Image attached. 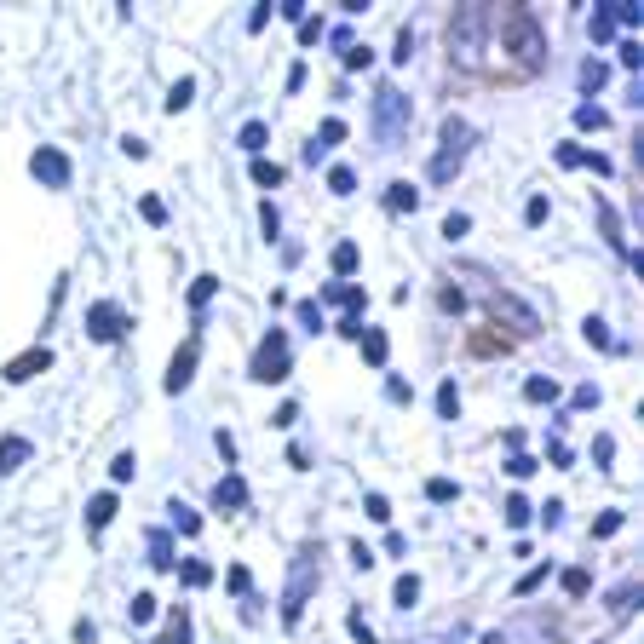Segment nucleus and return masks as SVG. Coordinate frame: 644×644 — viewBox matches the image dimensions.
<instances>
[{
	"label": "nucleus",
	"mask_w": 644,
	"mask_h": 644,
	"mask_svg": "<svg viewBox=\"0 0 644 644\" xmlns=\"http://www.w3.org/2000/svg\"><path fill=\"white\" fill-rule=\"evenodd\" d=\"M409 121H414V104L403 87H380L374 104H368V127H374V144L380 150H397L409 138Z\"/></svg>",
	"instance_id": "obj_1"
},
{
	"label": "nucleus",
	"mask_w": 644,
	"mask_h": 644,
	"mask_svg": "<svg viewBox=\"0 0 644 644\" xmlns=\"http://www.w3.org/2000/svg\"><path fill=\"white\" fill-rule=\"evenodd\" d=\"M489 6H460L455 23H449V58L460 69H478L483 64V29H489Z\"/></svg>",
	"instance_id": "obj_2"
},
{
	"label": "nucleus",
	"mask_w": 644,
	"mask_h": 644,
	"mask_svg": "<svg viewBox=\"0 0 644 644\" xmlns=\"http://www.w3.org/2000/svg\"><path fill=\"white\" fill-rule=\"evenodd\" d=\"M501 46L512 52V64H518V69H541V64H547V35H541V23L529 18V12H512V18H506Z\"/></svg>",
	"instance_id": "obj_3"
},
{
	"label": "nucleus",
	"mask_w": 644,
	"mask_h": 644,
	"mask_svg": "<svg viewBox=\"0 0 644 644\" xmlns=\"http://www.w3.org/2000/svg\"><path fill=\"white\" fill-rule=\"evenodd\" d=\"M466 150H472V127H466L460 115H449V121H443V144H437V156H432V184L455 179L460 161H466Z\"/></svg>",
	"instance_id": "obj_4"
},
{
	"label": "nucleus",
	"mask_w": 644,
	"mask_h": 644,
	"mask_svg": "<svg viewBox=\"0 0 644 644\" xmlns=\"http://www.w3.org/2000/svg\"><path fill=\"white\" fill-rule=\"evenodd\" d=\"M311 587H317V547H305L294 558V570H288V598H282V621H288V627L305 616V598H311Z\"/></svg>",
	"instance_id": "obj_5"
},
{
	"label": "nucleus",
	"mask_w": 644,
	"mask_h": 644,
	"mask_svg": "<svg viewBox=\"0 0 644 644\" xmlns=\"http://www.w3.org/2000/svg\"><path fill=\"white\" fill-rule=\"evenodd\" d=\"M288 368H294V357H288V334L276 328V334H265V340H259L248 374L259 380V386H276V380H288Z\"/></svg>",
	"instance_id": "obj_6"
},
{
	"label": "nucleus",
	"mask_w": 644,
	"mask_h": 644,
	"mask_svg": "<svg viewBox=\"0 0 644 644\" xmlns=\"http://www.w3.org/2000/svg\"><path fill=\"white\" fill-rule=\"evenodd\" d=\"M127 334H133V322H127V311H121L115 299H98V305H87V340L121 345Z\"/></svg>",
	"instance_id": "obj_7"
},
{
	"label": "nucleus",
	"mask_w": 644,
	"mask_h": 644,
	"mask_svg": "<svg viewBox=\"0 0 644 644\" xmlns=\"http://www.w3.org/2000/svg\"><path fill=\"white\" fill-rule=\"evenodd\" d=\"M29 173H35L46 190H69V179H75V167H69V156L58 144H41V150L29 156Z\"/></svg>",
	"instance_id": "obj_8"
},
{
	"label": "nucleus",
	"mask_w": 644,
	"mask_h": 644,
	"mask_svg": "<svg viewBox=\"0 0 644 644\" xmlns=\"http://www.w3.org/2000/svg\"><path fill=\"white\" fill-rule=\"evenodd\" d=\"M483 305H489V311H495V317H512V328H518V334H535V328H541V322H535V311H529L524 299L518 294H506V288H489V282H483Z\"/></svg>",
	"instance_id": "obj_9"
},
{
	"label": "nucleus",
	"mask_w": 644,
	"mask_h": 644,
	"mask_svg": "<svg viewBox=\"0 0 644 644\" xmlns=\"http://www.w3.org/2000/svg\"><path fill=\"white\" fill-rule=\"evenodd\" d=\"M190 380H196V340H184L179 351H173V363H167V380H161V386L179 397V391H190Z\"/></svg>",
	"instance_id": "obj_10"
},
{
	"label": "nucleus",
	"mask_w": 644,
	"mask_h": 644,
	"mask_svg": "<svg viewBox=\"0 0 644 644\" xmlns=\"http://www.w3.org/2000/svg\"><path fill=\"white\" fill-rule=\"evenodd\" d=\"M322 299H328V305H345L351 317H363V311H368V294L357 288V282H328V288H322ZM322 299H317V305H322Z\"/></svg>",
	"instance_id": "obj_11"
},
{
	"label": "nucleus",
	"mask_w": 644,
	"mask_h": 644,
	"mask_svg": "<svg viewBox=\"0 0 644 644\" xmlns=\"http://www.w3.org/2000/svg\"><path fill=\"white\" fill-rule=\"evenodd\" d=\"M340 138H345V121H340V115H328V121H322V127H317V138H311V144H305V161H311V167H317V161L328 156V150H334V144H340Z\"/></svg>",
	"instance_id": "obj_12"
},
{
	"label": "nucleus",
	"mask_w": 644,
	"mask_h": 644,
	"mask_svg": "<svg viewBox=\"0 0 644 644\" xmlns=\"http://www.w3.org/2000/svg\"><path fill=\"white\" fill-rule=\"evenodd\" d=\"M213 506H219V512H242V506H248V483L236 478V472H225V478H219V489H213Z\"/></svg>",
	"instance_id": "obj_13"
},
{
	"label": "nucleus",
	"mask_w": 644,
	"mask_h": 644,
	"mask_svg": "<svg viewBox=\"0 0 644 644\" xmlns=\"http://www.w3.org/2000/svg\"><path fill=\"white\" fill-rule=\"evenodd\" d=\"M41 368H52V351H23V357H12V363H6V380H12V386H23V380H35Z\"/></svg>",
	"instance_id": "obj_14"
},
{
	"label": "nucleus",
	"mask_w": 644,
	"mask_h": 644,
	"mask_svg": "<svg viewBox=\"0 0 644 644\" xmlns=\"http://www.w3.org/2000/svg\"><path fill=\"white\" fill-rule=\"evenodd\" d=\"M29 455H35V449H29V437H0V478H12Z\"/></svg>",
	"instance_id": "obj_15"
},
{
	"label": "nucleus",
	"mask_w": 644,
	"mask_h": 644,
	"mask_svg": "<svg viewBox=\"0 0 644 644\" xmlns=\"http://www.w3.org/2000/svg\"><path fill=\"white\" fill-rule=\"evenodd\" d=\"M357 345H363L368 368H386V357H391V340L380 334V328H363V334H357Z\"/></svg>",
	"instance_id": "obj_16"
},
{
	"label": "nucleus",
	"mask_w": 644,
	"mask_h": 644,
	"mask_svg": "<svg viewBox=\"0 0 644 644\" xmlns=\"http://www.w3.org/2000/svg\"><path fill=\"white\" fill-rule=\"evenodd\" d=\"M115 506H121V501H115V489H104V495H92V501H87V529H104V524L115 518Z\"/></svg>",
	"instance_id": "obj_17"
},
{
	"label": "nucleus",
	"mask_w": 644,
	"mask_h": 644,
	"mask_svg": "<svg viewBox=\"0 0 644 644\" xmlns=\"http://www.w3.org/2000/svg\"><path fill=\"white\" fill-rule=\"evenodd\" d=\"M420 207V190L414 184H391L386 190V213H414Z\"/></svg>",
	"instance_id": "obj_18"
},
{
	"label": "nucleus",
	"mask_w": 644,
	"mask_h": 644,
	"mask_svg": "<svg viewBox=\"0 0 644 644\" xmlns=\"http://www.w3.org/2000/svg\"><path fill=\"white\" fill-rule=\"evenodd\" d=\"M294 317H299V328H305V334H322V328H328V322H322V305H317V299H299Z\"/></svg>",
	"instance_id": "obj_19"
},
{
	"label": "nucleus",
	"mask_w": 644,
	"mask_h": 644,
	"mask_svg": "<svg viewBox=\"0 0 644 644\" xmlns=\"http://www.w3.org/2000/svg\"><path fill=\"white\" fill-rule=\"evenodd\" d=\"M391 604H397V610H414V604H420V575H403V581L391 587Z\"/></svg>",
	"instance_id": "obj_20"
},
{
	"label": "nucleus",
	"mask_w": 644,
	"mask_h": 644,
	"mask_svg": "<svg viewBox=\"0 0 644 644\" xmlns=\"http://www.w3.org/2000/svg\"><path fill=\"white\" fill-rule=\"evenodd\" d=\"M524 397H529V403H552V397H558V380H547V374H529Z\"/></svg>",
	"instance_id": "obj_21"
},
{
	"label": "nucleus",
	"mask_w": 644,
	"mask_h": 644,
	"mask_svg": "<svg viewBox=\"0 0 644 644\" xmlns=\"http://www.w3.org/2000/svg\"><path fill=\"white\" fill-rule=\"evenodd\" d=\"M604 81H610V64H604V58H587V64H581V92H598Z\"/></svg>",
	"instance_id": "obj_22"
},
{
	"label": "nucleus",
	"mask_w": 644,
	"mask_h": 644,
	"mask_svg": "<svg viewBox=\"0 0 644 644\" xmlns=\"http://www.w3.org/2000/svg\"><path fill=\"white\" fill-rule=\"evenodd\" d=\"M167 506H173L167 518H173V529H179V535H202V518H196V512H190L184 501H167Z\"/></svg>",
	"instance_id": "obj_23"
},
{
	"label": "nucleus",
	"mask_w": 644,
	"mask_h": 644,
	"mask_svg": "<svg viewBox=\"0 0 644 644\" xmlns=\"http://www.w3.org/2000/svg\"><path fill=\"white\" fill-rule=\"evenodd\" d=\"M127 621H133V627H150V621H156V598H150V593H133V604H127Z\"/></svg>",
	"instance_id": "obj_24"
},
{
	"label": "nucleus",
	"mask_w": 644,
	"mask_h": 644,
	"mask_svg": "<svg viewBox=\"0 0 644 644\" xmlns=\"http://www.w3.org/2000/svg\"><path fill=\"white\" fill-rule=\"evenodd\" d=\"M236 144H242V150H253V156H259V150H265V144H271V127H265V121H248V127H242V138H236Z\"/></svg>",
	"instance_id": "obj_25"
},
{
	"label": "nucleus",
	"mask_w": 644,
	"mask_h": 644,
	"mask_svg": "<svg viewBox=\"0 0 644 644\" xmlns=\"http://www.w3.org/2000/svg\"><path fill=\"white\" fill-rule=\"evenodd\" d=\"M328 265H334V271H340V282H345V276L357 271V242H340V248L328 253Z\"/></svg>",
	"instance_id": "obj_26"
},
{
	"label": "nucleus",
	"mask_w": 644,
	"mask_h": 644,
	"mask_svg": "<svg viewBox=\"0 0 644 644\" xmlns=\"http://www.w3.org/2000/svg\"><path fill=\"white\" fill-rule=\"evenodd\" d=\"M437 414H443V420H455V414H460V386H455V380H443V386H437Z\"/></svg>",
	"instance_id": "obj_27"
},
{
	"label": "nucleus",
	"mask_w": 644,
	"mask_h": 644,
	"mask_svg": "<svg viewBox=\"0 0 644 644\" xmlns=\"http://www.w3.org/2000/svg\"><path fill=\"white\" fill-rule=\"evenodd\" d=\"M213 294H219V276H196V282H190V311H202Z\"/></svg>",
	"instance_id": "obj_28"
},
{
	"label": "nucleus",
	"mask_w": 644,
	"mask_h": 644,
	"mask_svg": "<svg viewBox=\"0 0 644 644\" xmlns=\"http://www.w3.org/2000/svg\"><path fill=\"white\" fill-rule=\"evenodd\" d=\"M190 98H196V81L184 75V81H173V92H167V110L179 115V110H190Z\"/></svg>",
	"instance_id": "obj_29"
},
{
	"label": "nucleus",
	"mask_w": 644,
	"mask_h": 644,
	"mask_svg": "<svg viewBox=\"0 0 644 644\" xmlns=\"http://www.w3.org/2000/svg\"><path fill=\"white\" fill-rule=\"evenodd\" d=\"M604 121H610V115L598 110L593 98H587V104H581V110H575V127H581V133H598V127H604Z\"/></svg>",
	"instance_id": "obj_30"
},
{
	"label": "nucleus",
	"mask_w": 644,
	"mask_h": 644,
	"mask_svg": "<svg viewBox=\"0 0 644 644\" xmlns=\"http://www.w3.org/2000/svg\"><path fill=\"white\" fill-rule=\"evenodd\" d=\"M529 518H535V512H529L524 495H506V529H524Z\"/></svg>",
	"instance_id": "obj_31"
},
{
	"label": "nucleus",
	"mask_w": 644,
	"mask_h": 644,
	"mask_svg": "<svg viewBox=\"0 0 644 644\" xmlns=\"http://www.w3.org/2000/svg\"><path fill=\"white\" fill-rule=\"evenodd\" d=\"M253 184L276 190V184H282V167H276V161H265V156H253Z\"/></svg>",
	"instance_id": "obj_32"
},
{
	"label": "nucleus",
	"mask_w": 644,
	"mask_h": 644,
	"mask_svg": "<svg viewBox=\"0 0 644 644\" xmlns=\"http://www.w3.org/2000/svg\"><path fill=\"white\" fill-rule=\"evenodd\" d=\"M328 190H334V196H351V190H357V173H351V167H328Z\"/></svg>",
	"instance_id": "obj_33"
},
{
	"label": "nucleus",
	"mask_w": 644,
	"mask_h": 644,
	"mask_svg": "<svg viewBox=\"0 0 644 644\" xmlns=\"http://www.w3.org/2000/svg\"><path fill=\"white\" fill-rule=\"evenodd\" d=\"M581 334H587V345H616L610 340V328H604V317H587L581 322Z\"/></svg>",
	"instance_id": "obj_34"
},
{
	"label": "nucleus",
	"mask_w": 644,
	"mask_h": 644,
	"mask_svg": "<svg viewBox=\"0 0 644 644\" xmlns=\"http://www.w3.org/2000/svg\"><path fill=\"white\" fill-rule=\"evenodd\" d=\"M133 472H138L133 455H115V460H110V483H133Z\"/></svg>",
	"instance_id": "obj_35"
},
{
	"label": "nucleus",
	"mask_w": 644,
	"mask_h": 644,
	"mask_svg": "<svg viewBox=\"0 0 644 644\" xmlns=\"http://www.w3.org/2000/svg\"><path fill=\"white\" fill-rule=\"evenodd\" d=\"M610 29H616V12H610V6H598V12H593V41H610Z\"/></svg>",
	"instance_id": "obj_36"
},
{
	"label": "nucleus",
	"mask_w": 644,
	"mask_h": 644,
	"mask_svg": "<svg viewBox=\"0 0 644 644\" xmlns=\"http://www.w3.org/2000/svg\"><path fill=\"white\" fill-rule=\"evenodd\" d=\"M547 213H552L547 196H529V202H524V219H529V225H547Z\"/></svg>",
	"instance_id": "obj_37"
},
{
	"label": "nucleus",
	"mask_w": 644,
	"mask_h": 644,
	"mask_svg": "<svg viewBox=\"0 0 644 644\" xmlns=\"http://www.w3.org/2000/svg\"><path fill=\"white\" fill-rule=\"evenodd\" d=\"M426 495H432V501H455L460 483H455V478H432V483H426Z\"/></svg>",
	"instance_id": "obj_38"
},
{
	"label": "nucleus",
	"mask_w": 644,
	"mask_h": 644,
	"mask_svg": "<svg viewBox=\"0 0 644 644\" xmlns=\"http://www.w3.org/2000/svg\"><path fill=\"white\" fill-rule=\"evenodd\" d=\"M259 230H265V242H276V236H282V219H276V207H271V202L259 207Z\"/></svg>",
	"instance_id": "obj_39"
},
{
	"label": "nucleus",
	"mask_w": 644,
	"mask_h": 644,
	"mask_svg": "<svg viewBox=\"0 0 644 644\" xmlns=\"http://www.w3.org/2000/svg\"><path fill=\"white\" fill-rule=\"evenodd\" d=\"M138 213H144L150 225H167V207H161V196H144V202H138Z\"/></svg>",
	"instance_id": "obj_40"
},
{
	"label": "nucleus",
	"mask_w": 644,
	"mask_h": 644,
	"mask_svg": "<svg viewBox=\"0 0 644 644\" xmlns=\"http://www.w3.org/2000/svg\"><path fill=\"white\" fill-rule=\"evenodd\" d=\"M184 581H190V587H207V581H213V570H207L202 558H190V564H184Z\"/></svg>",
	"instance_id": "obj_41"
},
{
	"label": "nucleus",
	"mask_w": 644,
	"mask_h": 644,
	"mask_svg": "<svg viewBox=\"0 0 644 644\" xmlns=\"http://www.w3.org/2000/svg\"><path fill=\"white\" fill-rule=\"evenodd\" d=\"M558 581H564V593H575V598H581L587 587H593V581H587V570H564Z\"/></svg>",
	"instance_id": "obj_42"
},
{
	"label": "nucleus",
	"mask_w": 644,
	"mask_h": 644,
	"mask_svg": "<svg viewBox=\"0 0 644 644\" xmlns=\"http://www.w3.org/2000/svg\"><path fill=\"white\" fill-rule=\"evenodd\" d=\"M363 512L374 518V524H386V518H391V501H386V495H368V501H363Z\"/></svg>",
	"instance_id": "obj_43"
},
{
	"label": "nucleus",
	"mask_w": 644,
	"mask_h": 644,
	"mask_svg": "<svg viewBox=\"0 0 644 644\" xmlns=\"http://www.w3.org/2000/svg\"><path fill=\"white\" fill-rule=\"evenodd\" d=\"M466 230H472V219H466V213H449V219H443V236H449V242H460Z\"/></svg>",
	"instance_id": "obj_44"
},
{
	"label": "nucleus",
	"mask_w": 644,
	"mask_h": 644,
	"mask_svg": "<svg viewBox=\"0 0 644 644\" xmlns=\"http://www.w3.org/2000/svg\"><path fill=\"white\" fill-rule=\"evenodd\" d=\"M391 58H397V64H409V58H414V29H403V35H397V46H391Z\"/></svg>",
	"instance_id": "obj_45"
},
{
	"label": "nucleus",
	"mask_w": 644,
	"mask_h": 644,
	"mask_svg": "<svg viewBox=\"0 0 644 644\" xmlns=\"http://www.w3.org/2000/svg\"><path fill=\"white\" fill-rule=\"evenodd\" d=\"M558 167H587V150H575V144H558Z\"/></svg>",
	"instance_id": "obj_46"
},
{
	"label": "nucleus",
	"mask_w": 644,
	"mask_h": 644,
	"mask_svg": "<svg viewBox=\"0 0 644 644\" xmlns=\"http://www.w3.org/2000/svg\"><path fill=\"white\" fill-rule=\"evenodd\" d=\"M616 58H621L627 69H639V64H644V46H639V41H621V52H616Z\"/></svg>",
	"instance_id": "obj_47"
},
{
	"label": "nucleus",
	"mask_w": 644,
	"mask_h": 644,
	"mask_svg": "<svg viewBox=\"0 0 644 644\" xmlns=\"http://www.w3.org/2000/svg\"><path fill=\"white\" fill-rule=\"evenodd\" d=\"M345 627H351V639H357V644H380V639H374V627H368L363 616H351Z\"/></svg>",
	"instance_id": "obj_48"
},
{
	"label": "nucleus",
	"mask_w": 644,
	"mask_h": 644,
	"mask_svg": "<svg viewBox=\"0 0 644 644\" xmlns=\"http://www.w3.org/2000/svg\"><path fill=\"white\" fill-rule=\"evenodd\" d=\"M317 35H322V18H305V23H299V46H317Z\"/></svg>",
	"instance_id": "obj_49"
},
{
	"label": "nucleus",
	"mask_w": 644,
	"mask_h": 644,
	"mask_svg": "<svg viewBox=\"0 0 644 644\" xmlns=\"http://www.w3.org/2000/svg\"><path fill=\"white\" fill-rule=\"evenodd\" d=\"M541 524H547V529L564 524V501H547V506H541Z\"/></svg>",
	"instance_id": "obj_50"
},
{
	"label": "nucleus",
	"mask_w": 644,
	"mask_h": 644,
	"mask_svg": "<svg viewBox=\"0 0 644 644\" xmlns=\"http://www.w3.org/2000/svg\"><path fill=\"white\" fill-rule=\"evenodd\" d=\"M541 581H547V564H535V570H529L524 581H518V593H535V587H541Z\"/></svg>",
	"instance_id": "obj_51"
},
{
	"label": "nucleus",
	"mask_w": 644,
	"mask_h": 644,
	"mask_svg": "<svg viewBox=\"0 0 644 644\" xmlns=\"http://www.w3.org/2000/svg\"><path fill=\"white\" fill-rule=\"evenodd\" d=\"M368 58H374L368 46H345V64H351V69H368Z\"/></svg>",
	"instance_id": "obj_52"
},
{
	"label": "nucleus",
	"mask_w": 644,
	"mask_h": 644,
	"mask_svg": "<svg viewBox=\"0 0 644 644\" xmlns=\"http://www.w3.org/2000/svg\"><path fill=\"white\" fill-rule=\"evenodd\" d=\"M506 472H512V478H529V472H535V460H529V455H512V460H506Z\"/></svg>",
	"instance_id": "obj_53"
},
{
	"label": "nucleus",
	"mask_w": 644,
	"mask_h": 644,
	"mask_svg": "<svg viewBox=\"0 0 644 644\" xmlns=\"http://www.w3.org/2000/svg\"><path fill=\"white\" fill-rule=\"evenodd\" d=\"M570 403H575V409H598V386H581Z\"/></svg>",
	"instance_id": "obj_54"
},
{
	"label": "nucleus",
	"mask_w": 644,
	"mask_h": 644,
	"mask_svg": "<svg viewBox=\"0 0 644 644\" xmlns=\"http://www.w3.org/2000/svg\"><path fill=\"white\" fill-rule=\"evenodd\" d=\"M271 420H276V426H282V432H288V426H294V420H299V403H282V409H276Z\"/></svg>",
	"instance_id": "obj_55"
},
{
	"label": "nucleus",
	"mask_w": 644,
	"mask_h": 644,
	"mask_svg": "<svg viewBox=\"0 0 644 644\" xmlns=\"http://www.w3.org/2000/svg\"><path fill=\"white\" fill-rule=\"evenodd\" d=\"M616 529H621V512H604V518L593 524V535H616Z\"/></svg>",
	"instance_id": "obj_56"
},
{
	"label": "nucleus",
	"mask_w": 644,
	"mask_h": 644,
	"mask_svg": "<svg viewBox=\"0 0 644 644\" xmlns=\"http://www.w3.org/2000/svg\"><path fill=\"white\" fill-rule=\"evenodd\" d=\"M610 455H616V443H610V437H598V443H593V460H598V466H610Z\"/></svg>",
	"instance_id": "obj_57"
}]
</instances>
